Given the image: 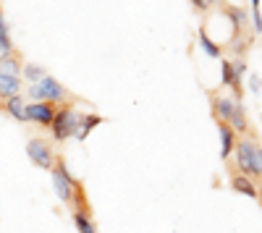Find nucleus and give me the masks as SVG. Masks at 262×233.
I'll return each mask as SVG.
<instances>
[{
    "instance_id": "obj_1",
    "label": "nucleus",
    "mask_w": 262,
    "mask_h": 233,
    "mask_svg": "<svg viewBox=\"0 0 262 233\" xmlns=\"http://www.w3.org/2000/svg\"><path fill=\"white\" fill-rule=\"evenodd\" d=\"M50 176H53L55 194H58V199H60L66 207H69V213H84V215H92V218H95L84 183L69 171V165H66V157H63V155L55 157V165H53Z\"/></svg>"
},
{
    "instance_id": "obj_2",
    "label": "nucleus",
    "mask_w": 262,
    "mask_h": 233,
    "mask_svg": "<svg viewBox=\"0 0 262 233\" xmlns=\"http://www.w3.org/2000/svg\"><path fill=\"white\" fill-rule=\"evenodd\" d=\"M207 97H210V110H212V118H221L226 123H231V129L238 134V136H252L257 139V131L249 121V113L244 108V102L233 100L231 95H223L221 89H207Z\"/></svg>"
},
{
    "instance_id": "obj_3",
    "label": "nucleus",
    "mask_w": 262,
    "mask_h": 233,
    "mask_svg": "<svg viewBox=\"0 0 262 233\" xmlns=\"http://www.w3.org/2000/svg\"><path fill=\"white\" fill-rule=\"evenodd\" d=\"M233 162L244 176H249L257 186H262V144H259V139L238 136L236 150H233Z\"/></svg>"
},
{
    "instance_id": "obj_4",
    "label": "nucleus",
    "mask_w": 262,
    "mask_h": 233,
    "mask_svg": "<svg viewBox=\"0 0 262 233\" xmlns=\"http://www.w3.org/2000/svg\"><path fill=\"white\" fill-rule=\"evenodd\" d=\"M27 100H32V102H55V105L86 102L84 97H79V95H74V92L66 89L53 74H48L45 79H39L37 84H29V87H27Z\"/></svg>"
},
{
    "instance_id": "obj_5",
    "label": "nucleus",
    "mask_w": 262,
    "mask_h": 233,
    "mask_svg": "<svg viewBox=\"0 0 262 233\" xmlns=\"http://www.w3.org/2000/svg\"><path fill=\"white\" fill-rule=\"evenodd\" d=\"M79 123H81V113L74 110V105H60L58 108V115L50 126V134H53V142H69V139H76L79 136Z\"/></svg>"
},
{
    "instance_id": "obj_6",
    "label": "nucleus",
    "mask_w": 262,
    "mask_h": 233,
    "mask_svg": "<svg viewBox=\"0 0 262 233\" xmlns=\"http://www.w3.org/2000/svg\"><path fill=\"white\" fill-rule=\"evenodd\" d=\"M27 155H29L32 165L42 168V171H48V173L53 171L55 157H58L53 139H45V136H32V139L27 142Z\"/></svg>"
},
{
    "instance_id": "obj_7",
    "label": "nucleus",
    "mask_w": 262,
    "mask_h": 233,
    "mask_svg": "<svg viewBox=\"0 0 262 233\" xmlns=\"http://www.w3.org/2000/svg\"><path fill=\"white\" fill-rule=\"evenodd\" d=\"M226 171H228V186L233 189L236 194H242V197H249V199H257V202H259V186H257L249 176H244L242 171H238L236 162H233V157L226 160Z\"/></svg>"
},
{
    "instance_id": "obj_8",
    "label": "nucleus",
    "mask_w": 262,
    "mask_h": 233,
    "mask_svg": "<svg viewBox=\"0 0 262 233\" xmlns=\"http://www.w3.org/2000/svg\"><path fill=\"white\" fill-rule=\"evenodd\" d=\"M58 108L60 105L55 102H27V123H34L39 129L50 131V126L58 115Z\"/></svg>"
},
{
    "instance_id": "obj_9",
    "label": "nucleus",
    "mask_w": 262,
    "mask_h": 233,
    "mask_svg": "<svg viewBox=\"0 0 262 233\" xmlns=\"http://www.w3.org/2000/svg\"><path fill=\"white\" fill-rule=\"evenodd\" d=\"M221 87L231 89L233 100H238V102L244 100V79L236 74L231 58H221Z\"/></svg>"
},
{
    "instance_id": "obj_10",
    "label": "nucleus",
    "mask_w": 262,
    "mask_h": 233,
    "mask_svg": "<svg viewBox=\"0 0 262 233\" xmlns=\"http://www.w3.org/2000/svg\"><path fill=\"white\" fill-rule=\"evenodd\" d=\"M0 115L13 118L18 123H27V97L24 95H13L8 100H0Z\"/></svg>"
},
{
    "instance_id": "obj_11",
    "label": "nucleus",
    "mask_w": 262,
    "mask_h": 233,
    "mask_svg": "<svg viewBox=\"0 0 262 233\" xmlns=\"http://www.w3.org/2000/svg\"><path fill=\"white\" fill-rule=\"evenodd\" d=\"M215 126H217V134H221V157L223 160H231L233 157V150H236V142H238V134L231 129V123L221 121V118H212Z\"/></svg>"
},
{
    "instance_id": "obj_12",
    "label": "nucleus",
    "mask_w": 262,
    "mask_h": 233,
    "mask_svg": "<svg viewBox=\"0 0 262 233\" xmlns=\"http://www.w3.org/2000/svg\"><path fill=\"white\" fill-rule=\"evenodd\" d=\"M21 87H24V79H21V76L0 74V100H8L13 95H21Z\"/></svg>"
},
{
    "instance_id": "obj_13",
    "label": "nucleus",
    "mask_w": 262,
    "mask_h": 233,
    "mask_svg": "<svg viewBox=\"0 0 262 233\" xmlns=\"http://www.w3.org/2000/svg\"><path fill=\"white\" fill-rule=\"evenodd\" d=\"M107 118H102V115H97V113H84L81 115V123H79V136H76V142H86V136H90L97 126H102Z\"/></svg>"
},
{
    "instance_id": "obj_14",
    "label": "nucleus",
    "mask_w": 262,
    "mask_h": 233,
    "mask_svg": "<svg viewBox=\"0 0 262 233\" xmlns=\"http://www.w3.org/2000/svg\"><path fill=\"white\" fill-rule=\"evenodd\" d=\"M200 45H202V50H205L210 58H217V60L223 58V48H221V45H215V42H212V37L207 34L205 24L200 27Z\"/></svg>"
},
{
    "instance_id": "obj_15",
    "label": "nucleus",
    "mask_w": 262,
    "mask_h": 233,
    "mask_svg": "<svg viewBox=\"0 0 262 233\" xmlns=\"http://www.w3.org/2000/svg\"><path fill=\"white\" fill-rule=\"evenodd\" d=\"M45 76H48V71L42 66H37V63H24V68H21V79L27 81V87L29 84H37L39 79H45Z\"/></svg>"
},
{
    "instance_id": "obj_16",
    "label": "nucleus",
    "mask_w": 262,
    "mask_h": 233,
    "mask_svg": "<svg viewBox=\"0 0 262 233\" xmlns=\"http://www.w3.org/2000/svg\"><path fill=\"white\" fill-rule=\"evenodd\" d=\"M24 55L16 50V55H11L8 60L0 63V74H13V76H21V68H24Z\"/></svg>"
},
{
    "instance_id": "obj_17",
    "label": "nucleus",
    "mask_w": 262,
    "mask_h": 233,
    "mask_svg": "<svg viewBox=\"0 0 262 233\" xmlns=\"http://www.w3.org/2000/svg\"><path fill=\"white\" fill-rule=\"evenodd\" d=\"M71 220L76 225L79 233H100L97 225H95V218L92 215H84V213H71Z\"/></svg>"
},
{
    "instance_id": "obj_18",
    "label": "nucleus",
    "mask_w": 262,
    "mask_h": 233,
    "mask_svg": "<svg viewBox=\"0 0 262 233\" xmlns=\"http://www.w3.org/2000/svg\"><path fill=\"white\" fill-rule=\"evenodd\" d=\"M0 39H3V42H13V39H11L8 18H6V11H3V3H0Z\"/></svg>"
},
{
    "instance_id": "obj_19",
    "label": "nucleus",
    "mask_w": 262,
    "mask_h": 233,
    "mask_svg": "<svg viewBox=\"0 0 262 233\" xmlns=\"http://www.w3.org/2000/svg\"><path fill=\"white\" fill-rule=\"evenodd\" d=\"M11 55H16V45H13V42H3V39H0V63L8 60Z\"/></svg>"
},
{
    "instance_id": "obj_20",
    "label": "nucleus",
    "mask_w": 262,
    "mask_h": 233,
    "mask_svg": "<svg viewBox=\"0 0 262 233\" xmlns=\"http://www.w3.org/2000/svg\"><path fill=\"white\" fill-rule=\"evenodd\" d=\"M189 3H191V8L196 11V13H207V0H189Z\"/></svg>"
},
{
    "instance_id": "obj_21",
    "label": "nucleus",
    "mask_w": 262,
    "mask_h": 233,
    "mask_svg": "<svg viewBox=\"0 0 262 233\" xmlns=\"http://www.w3.org/2000/svg\"><path fill=\"white\" fill-rule=\"evenodd\" d=\"M249 87H252V92H257V95L262 92V79H259L257 74H252V76H249Z\"/></svg>"
},
{
    "instance_id": "obj_22",
    "label": "nucleus",
    "mask_w": 262,
    "mask_h": 233,
    "mask_svg": "<svg viewBox=\"0 0 262 233\" xmlns=\"http://www.w3.org/2000/svg\"><path fill=\"white\" fill-rule=\"evenodd\" d=\"M259 204H262V194H259Z\"/></svg>"
}]
</instances>
